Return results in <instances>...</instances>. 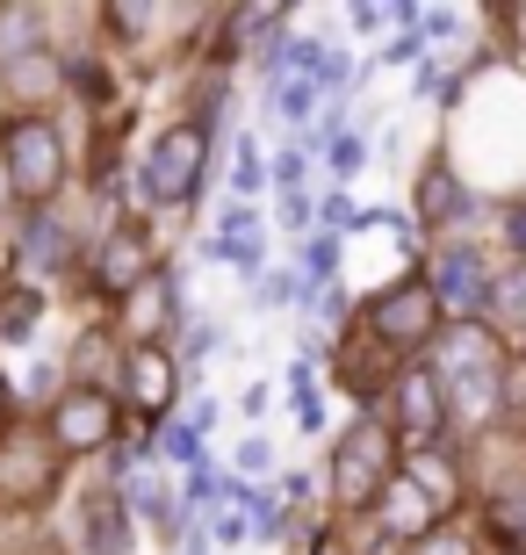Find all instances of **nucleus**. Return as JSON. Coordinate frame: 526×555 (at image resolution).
Returning <instances> with one entry per match:
<instances>
[{"label":"nucleus","mask_w":526,"mask_h":555,"mask_svg":"<svg viewBox=\"0 0 526 555\" xmlns=\"http://www.w3.org/2000/svg\"><path fill=\"white\" fill-rule=\"evenodd\" d=\"M433 383H440V397H447V426L462 418V433H476V426H490L498 418V375H505V347H498V332L490 325H454L433 347Z\"/></svg>","instance_id":"f257e3e1"},{"label":"nucleus","mask_w":526,"mask_h":555,"mask_svg":"<svg viewBox=\"0 0 526 555\" xmlns=\"http://www.w3.org/2000/svg\"><path fill=\"white\" fill-rule=\"evenodd\" d=\"M0 166H8V188L29 217L51 209L73 181V144H65L59 116H8L0 124Z\"/></svg>","instance_id":"f03ea898"},{"label":"nucleus","mask_w":526,"mask_h":555,"mask_svg":"<svg viewBox=\"0 0 526 555\" xmlns=\"http://www.w3.org/2000/svg\"><path fill=\"white\" fill-rule=\"evenodd\" d=\"M397 469H405V454H397V433H389L375 412H361L354 426L339 433V448H332V505H339L346 519L368 513Z\"/></svg>","instance_id":"7ed1b4c3"},{"label":"nucleus","mask_w":526,"mask_h":555,"mask_svg":"<svg viewBox=\"0 0 526 555\" xmlns=\"http://www.w3.org/2000/svg\"><path fill=\"white\" fill-rule=\"evenodd\" d=\"M361 325H368V339L405 369V353L419 361L425 347H440V304H433V288H425V274H405V282H389L383 296H368L361 304Z\"/></svg>","instance_id":"20e7f679"},{"label":"nucleus","mask_w":526,"mask_h":555,"mask_svg":"<svg viewBox=\"0 0 526 555\" xmlns=\"http://www.w3.org/2000/svg\"><path fill=\"white\" fill-rule=\"evenodd\" d=\"M203 173H209V124L203 116H181V124H166L159 138L144 144V195L159 209H188L203 195Z\"/></svg>","instance_id":"39448f33"},{"label":"nucleus","mask_w":526,"mask_h":555,"mask_svg":"<svg viewBox=\"0 0 526 555\" xmlns=\"http://www.w3.org/2000/svg\"><path fill=\"white\" fill-rule=\"evenodd\" d=\"M65 483V454L51 448V433L43 418H15V426L0 433V505H15V513H43Z\"/></svg>","instance_id":"423d86ee"},{"label":"nucleus","mask_w":526,"mask_h":555,"mask_svg":"<svg viewBox=\"0 0 526 555\" xmlns=\"http://www.w3.org/2000/svg\"><path fill=\"white\" fill-rule=\"evenodd\" d=\"M375 418L397 433L405 462L440 448L447 440V397H440V383H433V369H425V361H405V369L389 375V390L375 397Z\"/></svg>","instance_id":"0eeeda50"},{"label":"nucleus","mask_w":526,"mask_h":555,"mask_svg":"<svg viewBox=\"0 0 526 555\" xmlns=\"http://www.w3.org/2000/svg\"><path fill=\"white\" fill-rule=\"evenodd\" d=\"M425 288H433V304H440V318H462V325H484L490 310V282H498V268H490L484 246H469V238H447V246L425 253Z\"/></svg>","instance_id":"6e6552de"},{"label":"nucleus","mask_w":526,"mask_h":555,"mask_svg":"<svg viewBox=\"0 0 526 555\" xmlns=\"http://www.w3.org/2000/svg\"><path fill=\"white\" fill-rule=\"evenodd\" d=\"M43 433H51V448L65 462H80V454H108L123 433V397L108 390H59L43 404Z\"/></svg>","instance_id":"1a4fd4ad"},{"label":"nucleus","mask_w":526,"mask_h":555,"mask_svg":"<svg viewBox=\"0 0 526 555\" xmlns=\"http://www.w3.org/2000/svg\"><path fill=\"white\" fill-rule=\"evenodd\" d=\"M144 274H159V238H152V224H144V217H116V224H102V246H94V288L116 304V296H130Z\"/></svg>","instance_id":"9d476101"},{"label":"nucleus","mask_w":526,"mask_h":555,"mask_svg":"<svg viewBox=\"0 0 526 555\" xmlns=\"http://www.w3.org/2000/svg\"><path fill=\"white\" fill-rule=\"evenodd\" d=\"M181 274L159 268V274H144L130 296H116V332H123V347H166L174 339V325H181Z\"/></svg>","instance_id":"9b49d317"},{"label":"nucleus","mask_w":526,"mask_h":555,"mask_svg":"<svg viewBox=\"0 0 526 555\" xmlns=\"http://www.w3.org/2000/svg\"><path fill=\"white\" fill-rule=\"evenodd\" d=\"M368 519H375V534H383L389 548H405V555H411V548H425V541L440 534V527H454V519H447V513L419 491V483H411L405 469L383 483V498L368 505Z\"/></svg>","instance_id":"f8f14e48"},{"label":"nucleus","mask_w":526,"mask_h":555,"mask_svg":"<svg viewBox=\"0 0 526 555\" xmlns=\"http://www.w3.org/2000/svg\"><path fill=\"white\" fill-rule=\"evenodd\" d=\"M123 412L138 418H174V404H181V361H174V347H123Z\"/></svg>","instance_id":"ddd939ff"},{"label":"nucleus","mask_w":526,"mask_h":555,"mask_svg":"<svg viewBox=\"0 0 526 555\" xmlns=\"http://www.w3.org/2000/svg\"><path fill=\"white\" fill-rule=\"evenodd\" d=\"M469 209H476V195H469L462 166L425 159V166H419V181H411V224H419V231H454Z\"/></svg>","instance_id":"4468645a"},{"label":"nucleus","mask_w":526,"mask_h":555,"mask_svg":"<svg viewBox=\"0 0 526 555\" xmlns=\"http://www.w3.org/2000/svg\"><path fill=\"white\" fill-rule=\"evenodd\" d=\"M65 390H108L116 397L123 390V347H116V332H102V325H87L73 347H65Z\"/></svg>","instance_id":"2eb2a0df"},{"label":"nucleus","mask_w":526,"mask_h":555,"mask_svg":"<svg viewBox=\"0 0 526 555\" xmlns=\"http://www.w3.org/2000/svg\"><path fill=\"white\" fill-rule=\"evenodd\" d=\"M80 527H87V555H130L138 534H130V498L123 491H94L80 505Z\"/></svg>","instance_id":"dca6fc26"},{"label":"nucleus","mask_w":526,"mask_h":555,"mask_svg":"<svg viewBox=\"0 0 526 555\" xmlns=\"http://www.w3.org/2000/svg\"><path fill=\"white\" fill-rule=\"evenodd\" d=\"M123 498H130V513H138V519H144V527H152V534H159V541H166V548H174V541H181V534H188V527H195V513H188L181 498L166 491L159 476H130V491H123Z\"/></svg>","instance_id":"f3484780"},{"label":"nucleus","mask_w":526,"mask_h":555,"mask_svg":"<svg viewBox=\"0 0 526 555\" xmlns=\"http://www.w3.org/2000/svg\"><path fill=\"white\" fill-rule=\"evenodd\" d=\"M484 534L498 555H526V476H505L484 498Z\"/></svg>","instance_id":"a211bd4d"},{"label":"nucleus","mask_w":526,"mask_h":555,"mask_svg":"<svg viewBox=\"0 0 526 555\" xmlns=\"http://www.w3.org/2000/svg\"><path fill=\"white\" fill-rule=\"evenodd\" d=\"M22 253H29L37 274H65L73 268V224H65L59 209H37V217L22 224Z\"/></svg>","instance_id":"6ab92c4d"},{"label":"nucleus","mask_w":526,"mask_h":555,"mask_svg":"<svg viewBox=\"0 0 526 555\" xmlns=\"http://www.w3.org/2000/svg\"><path fill=\"white\" fill-rule=\"evenodd\" d=\"M490 332L498 339H519L526 332V260H512V268H498V282H490Z\"/></svg>","instance_id":"aec40b11"},{"label":"nucleus","mask_w":526,"mask_h":555,"mask_svg":"<svg viewBox=\"0 0 526 555\" xmlns=\"http://www.w3.org/2000/svg\"><path fill=\"white\" fill-rule=\"evenodd\" d=\"M152 462H174V469H203L209 454H203V433L188 426V418H166L159 440H152Z\"/></svg>","instance_id":"412c9836"},{"label":"nucleus","mask_w":526,"mask_h":555,"mask_svg":"<svg viewBox=\"0 0 526 555\" xmlns=\"http://www.w3.org/2000/svg\"><path fill=\"white\" fill-rule=\"evenodd\" d=\"M498 418L526 433V347L505 353V375H498Z\"/></svg>","instance_id":"4be33fe9"},{"label":"nucleus","mask_w":526,"mask_h":555,"mask_svg":"<svg viewBox=\"0 0 526 555\" xmlns=\"http://www.w3.org/2000/svg\"><path fill=\"white\" fill-rule=\"evenodd\" d=\"M267 108H274L282 124H310V116H318V80H274L267 87Z\"/></svg>","instance_id":"5701e85b"},{"label":"nucleus","mask_w":526,"mask_h":555,"mask_svg":"<svg viewBox=\"0 0 526 555\" xmlns=\"http://www.w3.org/2000/svg\"><path fill=\"white\" fill-rule=\"evenodd\" d=\"M43 310V288H15V296H0V339H29Z\"/></svg>","instance_id":"b1692460"},{"label":"nucleus","mask_w":526,"mask_h":555,"mask_svg":"<svg viewBox=\"0 0 526 555\" xmlns=\"http://www.w3.org/2000/svg\"><path fill=\"white\" fill-rule=\"evenodd\" d=\"M324 159H332V181L346 188V181H354V173H368V138H354V130H339Z\"/></svg>","instance_id":"393cba45"},{"label":"nucleus","mask_w":526,"mask_h":555,"mask_svg":"<svg viewBox=\"0 0 526 555\" xmlns=\"http://www.w3.org/2000/svg\"><path fill=\"white\" fill-rule=\"evenodd\" d=\"M304 173H310V152H304V144H282V152L267 159V181L282 188V195H296V188H304Z\"/></svg>","instance_id":"a878e982"},{"label":"nucleus","mask_w":526,"mask_h":555,"mask_svg":"<svg viewBox=\"0 0 526 555\" xmlns=\"http://www.w3.org/2000/svg\"><path fill=\"white\" fill-rule=\"evenodd\" d=\"M318 231H324V238H346V231H361V209H354L339 188H332V195L318 203Z\"/></svg>","instance_id":"bb28decb"},{"label":"nucleus","mask_w":526,"mask_h":555,"mask_svg":"<svg viewBox=\"0 0 526 555\" xmlns=\"http://www.w3.org/2000/svg\"><path fill=\"white\" fill-rule=\"evenodd\" d=\"M260 181H267L260 144H253V138H239V173H231V188H239V203H245V195H260Z\"/></svg>","instance_id":"cd10ccee"},{"label":"nucleus","mask_w":526,"mask_h":555,"mask_svg":"<svg viewBox=\"0 0 526 555\" xmlns=\"http://www.w3.org/2000/svg\"><path fill=\"white\" fill-rule=\"evenodd\" d=\"M267 469H274V448H267L260 433H253V440H245V448H239V476H245V483H253V476H267Z\"/></svg>","instance_id":"c85d7f7f"},{"label":"nucleus","mask_w":526,"mask_h":555,"mask_svg":"<svg viewBox=\"0 0 526 555\" xmlns=\"http://www.w3.org/2000/svg\"><path fill=\"white\" fill-rule=\"evenodd\" d=\"M282 224L288 231H318V203H310L304 188H296V195H282Z\"/></svg>","instance_id":"c756f323"},{"label":"nucleus","mask_w":526,"mask_h":555,"mask_svg":"<svg viewBox=\"0 0 526 555\" xmlns=\"http://www.w3.org/2000/svg\"><path fill=\"white\" fill-rule=\"evenodd\" d=\"M209 534H217V541H223V548H239V541H245V534H253V519H239V513H231V505H223V513H217V519H209Z\"/></svg>","instance_id":"7c9ffc66"},{"label":"nucleus","mask_w":526,"mask_h":555,"mask_svg":"<svg viewBox=\"0 0 526 555\" xmlns=\"http://www.w3.org/2000/svg\"><path fill=\"white\" fill-rule=\"evenodd\" d=\"M411 555H476V548H469V541L454 534V527H440V534L425 541V548H411Z\"/></svg>","instance_id":"2f4dec72"},{"label":"nucleus","mask_w":526,"mask_h":555,"mask_svg":"<svg viewBox=\"0 0 526 555\" xmlns=\"http://www.w3.org/2000/svg\"><path fill=\"white\" fill-rule=\"evenodd\" d=\"M505 238H512V253L526 260V195H519V203H505Z\"/></svg>","instance_id":"473e14b6"},{"label":"nucleus","mask_w":526,"mask_h":555,"mask_svg":"<svg viewBox=\"0 0 526 555\" xmlns=\"http://www.w3.org/2000/svg\"><path fill=\"white\" fill-rule=\"evenodd\" d=\"M267 404H274V383H253V390L239 397V412H245V418H267Z\"/></svg>","instance_id":"72a5a7b5"},{"label":"nucleus","mask_w":526,"mask_h":555,"mask_svg":"<svg viewBox=\"0 0 526 555\" xmlns=\"http://www.w3.org/2000/svg\"><path fill=\"white\" fill-rule=\"evenodd\" d=\"M454 29H462L454 8H425V37H454Z\"/></svg>","instance_id":"f704fd0d"},{"label":"nucleus","mask_w":526,"mask_h":555,"mask_svg":"<svg viewBox=\"0 0 526 555\" xmlns=\"http://www.w3.org/2000/svg\"><path fill=\"white\" fill-rule=\"evenodd\" d=\"M354 29H368V37H375V29H389V8H354Z\"/></svg>","instance_id":"c9c22d12"},{"label":"nucleus","mask_w":526,"mask_h":555,"mask_svg":"<svg viewBox=\"0 0 526 555\" xmlns=\"http://www.w3.org/2000/svg\"><path fill=\"white\" fill-rule=\"evenodd\" d=\"M188 426L209 433V426H217V404H209V397H195V404H188Z\"/></svg>","instance_id":"e433bc0d"},{"label":"nucleus","mask_w":526,"mask_h":555,"mask_svg":"<svg viewBox=\"0 0 526 555\" xmlns=\"http://www.w3.org/2000/svg\"><path fill=\"white\" fill-rule=\"evenodd\" d=\"M498 22H505V29H512V43L526 51V8H498Z\"/></svg>","instance_id":"4c0bfd02"},{"label":"nucleus","mask_w":526,"mask_h":555,"mask_svg":"<svg viewBox=\"0 0 526 555\" xmlns=\"http://www.w3.org/2000/svg\"><path fill=\"white\" fill-rule=\"evenodd\" d=\"M15 426V383H8V375H0V433Z\"/></svg>","instance_id":"58836bf2"},{"label":"nucleus","mask_w":526,"mask_h":555,"mask_svg":"<svg viewBox=\"0 0 526 555\" xmlns=\"http://www.w3.org/2000/svg\"><path fill=\"white\" fill-rule=\"evenodd\" d=\"M181 555H209V541L195 534V527H188V534H181Z\"/></svg>","instance_id":"ea45409f"},{"label":"nucleus","mask_w":526,"mask_h":555,"mask_svg":"<svg viewBox=\"0 0 526 555\" xmlns=\"http://www.w3.org/2000/svg\"><path fill=\"white\" fill-rule=\"evenodd\" d=\"M8 203H15V188H8V166H0V217H8Z\"/></svg>","instance_id":"a19ab883"},{"label":"nucleus","mask_w":526,"mask_h":555,"mask_svg":"<svg viewBox=\"0 0 526 555\" xmlns=\"http://www.w3.org/2000/svg\"><path fill=\"white\" fill-rule=\"evenodd\" d=\"M29 555H65V548H59V541H37V548H29Z\"/></svg>","instance_id":"79ce46f5"}]
</instances>
